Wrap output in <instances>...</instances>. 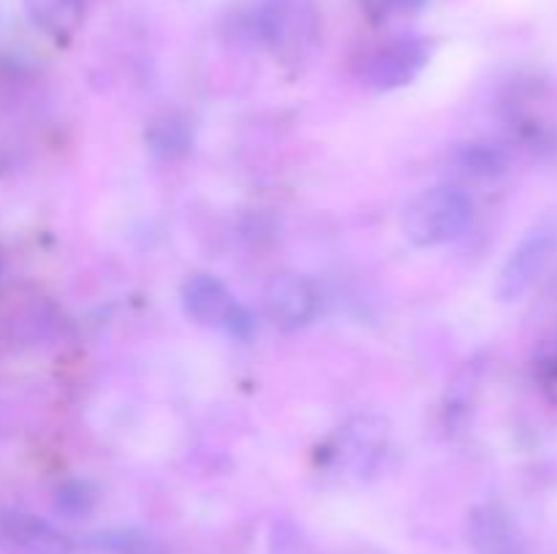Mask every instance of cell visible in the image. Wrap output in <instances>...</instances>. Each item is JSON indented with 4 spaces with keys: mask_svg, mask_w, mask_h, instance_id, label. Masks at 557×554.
Instances as JSON below:
<instances>
[{
    "mask_svg": "<svg viewBox=\"0 0 557 554\" xmlns=\"http://www.w3.org/2000/svg\"><path fill=\"white\" fill-rule=\"evenodd\" d=\"M3 530L11 541L22 543L38 554H65V538L54 532L47 521L30 514H5Z\"/></svg>",
    "mask_w": 557,
    "mask_h": 554,
    "instance_id": "cell-8",
    "label": "cell"
},
{
    "mask_svg": "<svg viewBox=\"0 0 557 554\" xmlns=\"http://www.w3.org/2000/svg\"><path fill=\"white\" fill-rule=\"evenodd\" d=\"M27 11L41 30L54 38H65L82 25L85 0H27Z\"/></svg>",
    "mask_w": 557,
    "mask_h": 554,
    "instance_id": "cell-9",
    "label": "cell"
},
{
    "mask_svg": "<svg viewBox=\"0 0 557 554\" xmlns=\"http://www.w3.org/2000/svg\"><path fill=\"white\" fill-rule=\"evenodd\" d=\"M0 269H3V248H0Z\"/></svg>",
    "mask_w": 557,
    "mask_h": 554,
    "instance_id": "cell-15",
    "label": "cell"
},
{
    "mask_svg": "<svg viewBox=\"0 0 557 554\" xmlns=\"http://www.w3.org/2000/svg\"><path fill=\"white\" fill-rule=\"evenodd\" d=\"M473 221L471 196L455 185L422 190L413 196L403 215V231L417 248H438L460 237Z\"/></svg>",
    "mask_w": 557,
    "mask_h": 554,
    "instance_id": "cell-1",
    "label": "cell"
},
{
    "mask_svg": "<svg viewBox=\"0 0 557 554\" xmlns=\"http://www.w3.org/2000/svg\"><path fill=\"white\" fill-rule=\"evenodd\" d=\"M147 141H150L152 152H158L163 158H174L188 150L190 130L183 119L163 117L158 123H152V128L147 130Z\"/></svg>",
    "mask_w": 557,
    "mask_h": 554,
    "instance_id": "cell-11",
    "label": "cell"
},
{
    "mask_svg": "<svg viewBox=\"0 0 557 554\" xmlns=\"http://www.w3.org/2000/svg\"><path fill=\"white\" fill-rule=\"evenodd\" d=\"M430 60V43L417 36H403L384 43L370 54L364 65V79L375 90H397L406 87L422 74Z\"/></svg>",
    "mask_w": 557,
    "mask_h": 554,
    "instance_id": "cell-3",
    "label": "cell"
},
{
    "mask_svg": "<svg viewBox=\"0 0 557 554\" xmlns=\"http://www.w3.org/2000/svg\"><path fill=\"white\" fill-rule=\"evenodd\" d=\"M473 536L484 554H515L517 538L509 519L495 508H482L473 516Z\"/></svg>",
    "mask_w": 557,
    "mask_h": 554,
    "instance_id": "cell-10",
    "label": "cell"
},
{
    "mask_svg": "<svg viewBox=\"0 0 557 554\" xmlns=\"http://www.w3.org/2000/svg\"><path fill=\"white\" fill-rule=\"evenodd\" d=\"M457 163L462 172L476 174V177H493L506 168L504 150L493 144H466L457 152Z\"/></svg>",
    "mask_w": 557,
    "mask_h": 554,
    "instance_id": "cell-12",
    "label": "cell"
},
{
    "mask_svg": "<svg viewBox=\"0 0 557 554\" xmlns=\"http://www.w3.org/2000/svg\"><path fill=\"white\" fill-rule=\"evenodd\" d=\"M553 237L549 234H533L528 237L515 253L509 255V261L504 264L498 275V297L504 302H517L520 297H525L533 288V282L539 280V275L547 266L549 255H553Z\"/></svg>",
    "mask_w": 557,
    "mask_h": 554,
    "instance_id": "cell-6",
    "label": "cell"
},
{
    "mask_svg": "<svg viewBox=\"0 0 557 554\" xmlns=\"http://www.w3.org/2000/svg\"><path fill=\"white\" fill-rule=\"evenodd\" d=\"M256 25L283 63L305 60L319 41V11L313 0H264Z\"/></svg>",
    "mask_w": 557,
    "mask_h": 554,
    "instance_id": "cell-2",
    "label": "cell"
},
{
    "mask_svg": "<svg viewBox=\"0 0 557 554\" xmlns=\"http://www.w3.org/2000/svg\"><path fill=\"white\" fill-rule=\"evenodd\" d=\"M92 489L85 481H69L58 489V508L69 516H82L92 508Z\"/></svg>",
    "mask_w": 557,
    "mask_h": 554,
    "instance_id": "cell-13",
    "label": "cell"
},
{
    "mask_svg": "<svg viewBox=\"0 0 557 554\" xmlns=\"http://www.w3.org/2000/svg\"><path fill=\"white\" fill-rule=\"evenodd\" d=\"M362 3H364V11L370 14V20L381 22L389 14H395V11L417 9V5H422V0H362Z\"/></svg>",
    "mask_w": 557,
    "mask_h": 554,
    "instance_id": "cell-14",
    "label": "cell"
},
{
    "mask_svg": "<svg viewBox=\"0 0 557 554\" xmlns=\"http://www.w3.org/2000/svg\"><path fill=\"white\" fill-rule=\"evenodd\" d=\"M267 315L281 329H299L315 318L321 307V297L313 282L294 272H283L270 280L264 291Z\"/></svg>",
    "mask_w": 557,
    "mask_h": 554,
    "instance_id": "cell-4",
    "label": "cell"
},
{
    "mask_svg": "<svg viewBox=\"0 0 557 554\" xmlns=\"http://www.w3.org/2000/svg\"><path fill=\"white\" fill-rule=\"evenodd\" d=\"M386 445H389V421L381 416H357L341 429L332 456L348 470L364 476L379 465Z\"/></svg>",
    "mask_w": 557,
    "mask_h": 554,
    "instance_id": "cell-5",
    "label": "cell"
},
{
    "mask_svg": "<svg viewBox=\"0 0 557 554\" xmlns=\"http://www.w3.org/2000/svg\"><path fill=\"white\" fill-rule=\"evenodd\" d=\"M183 307L188 318H194L196 324L223 326L226 329L228 318H232L239 304L218 277L194 275L183 286Z\"/></svg>",
    "mask_w": 557,
    "mask_h": 554,
    "instance_id": "cell-7",
    "label": "cell"
}]
</instances>
